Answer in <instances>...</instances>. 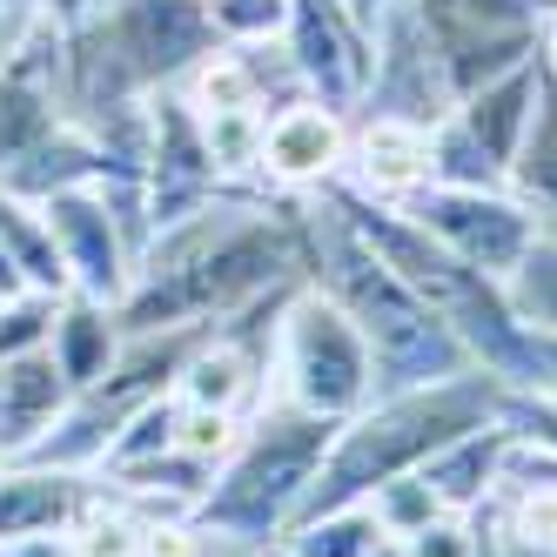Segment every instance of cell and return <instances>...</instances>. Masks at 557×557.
Returning <instances> with one entry per match:
<instances>
[{
	"label": "cell",
	"mask_w": 557,
	"mask_h": 557,
	"mask_svg": "<svg viewBox=\"0 0 557 557\" xmlns=\"http://www.w3.org/2000/svg\"><path fill=\"white\" fill-rule=\"evenodd\" d=\"M302 283V235H296V195L269 188H228L209 209L182 215L175 228H154L135 262V289L122 296V330H182V323H222L275 289Z\"/></svg>",
	"instance_id": "1"
},
{
	"label": "cell",
	"mask_w": 557,
	"mask_h": 557,
	"mask_svg": "<svg viewBox=\"0 0 557 557\" xmlns=\"http://www.w3.org/2000/svg\"><path fill=\"white\" fill-rule=\"evenodd\" d=\"M296 235H302V283L323 289L356 336L370 343L376 363V396L383 389H423V383H450L463 370H476L457 349V336L410 296V283L396 275L356 228L330 188L296 195Z\"/></svg>",
	"instance_id": "2"
},
{
	"label": "cell",
	"mask_w": 557,
	"mask_h": 557,
	"mask_svg": "<svg viewBox=\"0 0 557 557\" xmlns=\"http://www.w3.org/2000/svg\"><path fill=\"white\" fill-rule=\"evenodd\" d=\"M497 389H504L497 376L463 370V376H450V383L370 396L356 417L336 423L330 450H323V463H315V476H309V491H302V504H296L289 524H302V517H323V510H343V504H370L383 484L423 470L436 450L450 444V436L497 423Z\"/></svg>",
	"instance_id": "3"
},
{
	"label": "cell",
	"mask_w": 557,
	"mask_h": 557,
	"mask_svg": "<svg viewBox=\"0 0 557 557\" xmlns=\"http://www.w3.org/2000/svg\"><path fill=\"white\" fill-rule=\"evenodd\" d=\"M330 195H336V209L363 228V243L410 283V296L457 336V349L470 356L476 370L497 376V383H531V389L544 383V336L517 315L510 283H497V275L457 262L450 249H436L404 209L363 202V195H349L343 182H330Z\"/></svg>",
	"instance_id": "4"
},
{
	"label": "cell",
	"mask_w": 557,
	"mask_h": 557,
	"mask_svg": "<svg viewBox=\"0 0 557 557\" xmlns=\"http://www.w3.org/2000/svg\"><path fill=\"white\" fill-rule=\"evenodd\" d=\"M330 436H336L330 417L269 396V404L249 417L235 457L215 470L209 497L195 504V524H202L209 537H228V544L275 550V537L289 531L309 476H315V463H323V450H330Z\"/></svg>",
	"instance_id": "5"
},
{
	"label": "cell",
	"mask_w": 557,
	"mask_h": 557,
	"mask_svg": "<svg viewBox=\"0 0 557 557\" xmlns=\"http://www.w3.org/2000/svg\"><path fill=\"white\" fill-rule=\"evenodd\" d=\"M275 396L330 423L356 417L376 396L370 343L315 283H296L283 315H275Z\"/></svg>",
	"instance_id": "6"
},
{
	"label": "cell",
	"mask_w": 557,
	"mask_h": 557,
	"mask_svg": "<svg viewBox=\"0 0 557 557\" xmlns=\"http://www.w3.org/2000/svg\"><path fill=\"white\" fill-rule=\"evenodd\" d=\"M537 88H544V54L517 61L497 82L457 95V108L430 128V182H444V188H510L517 148H524L531 114H537Z\"/></svg>",
	"instance_id": "7"
},
{
	"label": "cell",
	"mask_w": 557,
	"mask_h": 557,
	"mask_svg": "<svg viewBox=\"0 0 557 557\" xmlns=\"http://www.w3.org/2000/svg\"><path fill=\"white\" fill-rule=\"evenodd\" d=\"M404 215L430 235L436 249H450L457 262L497 275V283H510V275L524 269V256L544 235L537 209L524 202V195H510V188H444V182H430V188H417L404 202Z\"/></svg>",
	"instance_id": "8"
},
{
	"label": "cell",
	"mask_w": 557,
	"mask_h": 557,
	"mask_svg": "<svg viewBox=\"0 0 557 557\" xmlns=\"http://www.w3.org/2000/svg\"><path fill=\"white\" fill-rule=\"evenodd\" d=\"M370 34H376V61H370V88H363L356 122L436 128L457 108V88H450V67H444V54H436L417 0H383V14L370 21Z\"/></svg>",
	"instance_id": "9"
},
{
	"label": "cell",
	"mask_w": 557,
	"mask_h": 557,
	"mask_svg": "<svg viewBox=\"0 0 557 557\" xmlns=\"http://www.w3.org/2000/svg\"><path fill=\"white\" fill-rule=\"evenodd\" d=\"M283 48H289V67H296L302 95L356 122L363 88H370V61H376V34H370V21L349 14L343 0H296Z\"/></svg>",
	"instance_id": "10"
},
{
	"label": "cell",
	"mask_w": 557,
	"mask_h": 557,
	"mask_svg": "<svg viewBox=\"0 0 557 557\" xmlns=\"http://www.w3.org/2000/svg\"><path fill=\"white\" fill-rule=\"evenodd\" d=\"M215 195H228V182L209 162V141L195 108L175 88H154L148 95V162H141V202H148V235L154 228H175L182 215L209 209Z\"/></svg>",
	"instance_id": "11"
},
{
	"label": "cell",
	"mask_w": 557,
	"mask_h": 557,
	"mask_svg": "<svg viewBox=\"0 0 557 557\" xmlns=\"http://www.w3.org/2000/svg\"><path fill=\"white\" fill-rule=\"evenodd\" d=\"M349 162V114L323 108V101H289L262 122V188L269 195H315L343 182Z\"/></svg>",
	"instance_id": "12"
},
{
	"label": "cell",
	"mask_w": 557,
	"mask_h": 557,
	"mask_svg": "<svg viewBox=\"0 0 557 557\" xmlns=\"http://www.w3.org/2000/svg\"><path fill=\"white\" fill-rule=\"evenodd\" d=\"M343 188L363 202L404 209L417 188H430V128L417 122H349Z\"/></svg>",
	"instance_id": "13"
},
{
	"label": "cell",
	"mask_w": 557,
	"mask_h": 557,
	"mask_svg": "<svg viewBox=\"0 0 557 557\" xmlns=\"http://www.w3.org/2000/svg\"><path fill=\"white\" fill-rule=\"evenodd\" d=\"M67 404H74V383L54 370L48 343L0 356V463H21L41 450V436L67 417Z\"/></svg>",
	"instance_id": "14"
},
{
	"label": "cell",
	"mask_w": 557,
	"mask_h": 557,
	"mask_svg": "<svg viewBox=\"0 0 557 557\" xmlns=\"http://www.w3.org/2000/svg\"><path fill=\"white\" fill-rule=\"evenodd\" d=\"M95 476L41 470V463H0V544L21 537H67L74 517L95 504Z\"/></svg>",
	"instance_id": "15"
},
{
	"label": "cell",
	"mask_w": 557,
	"mask_h": 557,
	"mask_svg": "<svg viewBox=\"0 0 557 557\" xmlns=\"http://www.w3.org/2000/svg\"><path fill=\"white\" fill-rule=\"evenodd\" d=\"M504 463H510V430L504 423H484V430H463L450 436L444 450H436L417 476L436 491V504L444 510H491L497 491H504Z\"/></svg>",
	"instance_id": "16"
},
{
	"label": "cell",
	"mask_w": 557,
	"mask_h": 557,
	"mask_svg": "<svg viewBox=\"0 0 557 557\" xmlns=\"http://www.w3.org/2000/svg\"><path fill=\"white\" fill-rule=\"evenodd\" d=\"M122 343H128V330H122V315H114L108 302H88V296H61V302H54L48 356H54V370L74 383V396L95 389V383L114 370Z\"/></svg>",
	"instance_id": "17"
},
{
	"label": "cell",
	"mask_w": 557,
	"mask_h": 557,
	"mask_svg": "<svg viewBox=\"0 0 557 557\" xmlns=\"http://www.w3.org/2000/svg\"><path fill=\"white\" fill-rule=\"evenodd\" d=\"M0 249L14 256V269L27 275L34 296H74L67 289V269H61V249H54V228L41 215V202H27V195L0 188Z\"/></svg>",
	"instance_id": "18"
},
{
	"label": "cell",
	"mask_w": 557,
	"mask_h": 557,
	"mask_svg": "<svg viewBox=\"0 0 557 557\" xmlns=\"http://www.w3.org/2000/svg\"><path fill=\"white\" fill-rule=\"evenodd\" d=\"M383 544V524L370 504H343V510H323V517H302L275 537V557H370Z\"/></svg>",
	"instance_id": "19"
},
{
	"label": "cell",
	"mask_w": 557,
	"mask_h": 557,
	"mask_svg": "<svg viewBox=\"0 0 557 557\" xmlns=\"http://www.w3.org/2000/svg\"><path fill=\"white\" fill-rule=\"evenodd\" d=\"M135 550H141V517L122 497L95 491V504L67 531V557H135Z\"/></svg>",
	"instance_id": "20"
},
{
	"label": "cell",
	"mask_w": 557,
	"mask_h": 557,
	"mask_svg": "<svg viewBox=\"0 0 557 557\" xmlns=\"http://www.w3.org/2000/svg\"><path fill=\"white\" fill-rule=\"evenodd\" d=\"M289 8L296 0H209V27L222 48H262L289 34Z\"/></svg>",
	"instance_id": "21"
},
{
	"label": "cell",
	"mask_w": 557,
	"mask_h": 557,
	"mask_svg": "<svg viewBox=\"0 0 557 557\" xmlns=\"http://www.w3.org/2000/svg\"><path fill=\"white\" fill-rule=\"evenodd\" d=\"M249 417H228V410H202V404H175V450L222 470L235 457V444H243Z\"/></svg>",
	"instance_id": "22"
},
{
	"label": "cell",
	"mask_w": 557,
	"mask_h": 557,
	"mask_svg": "<svg viewBox=\"0 0 557 557\" xmlns=\"http://www.w3.org/2000/svg\"><path fill=\"white\" fill-rule=\"evenodd\" d=\"M510 302H517V315H524L531 330L557 336V235L550 228L537 235V249L524 256V269L510 275Z\"/></svg>",
	"instance_id": "23"
},
{
	"label": "cell",
	"mask_w": 557,
	"mask_h": 557,
	"mask_svg": "<svg viewBox=\"0 0 557 557\" xmlns=\"http://www.w3.org/2000/svg\"><path fill=\"white\" fill-rule=\"evenodd\" d=\"M497 423L510 430V444H524V450H550V457H557V389L504 383V389H497Z\"/></svg>",
	"instance_id": "24"
},
{
	"label": "cell",
	"mask_w": 557,
	"mask_h": 557,
	"mask_svg": "<svg viewBox=\"0 0 557 557\" xmlns=\"http://www.w3.org/2000/svg\"><path fill=\"white\" fill-rule=\"evenodd\" d=\"M162 450H175V396L135 410V417L122 423V436L108 444L101 470H128V463H148V457H162ZM101 470H95V476H101Z\"/></svg>",
	"instance_id": "25"
},
{
	"label": "cell",
	"mask_w": 557,
	"mask_h": 557,
	"mask_svg": "<svg viewBox=\"0 0 557 557\" xmlns=\"http://www.w3.org/2000/svg\"><path fill=\"white\" fill-rule=\"evenodd\" d=\"M370 510H376V524H383V537H417L430 517H444V504H436V491L423 484V476L410 470V476H396V484H383L376 497H370Z\"/></svg>",
	"instance_id": "26"
},
{
	"label": "cell",
	"mask_w": 557,
	"mask_h": 557,
	"mask_svg": "<svg viewBox=\"0 0 557 557\" xmlns=\"http://www.w3.org/2000/svg\"><path fill=\"white\" fill-rule=\"evenodd\" d=\"M54 323V296H21V302H0V356H21V349H41Z\"/></svg>",
	"instance_id": "27"
},
{
	"label": "cell",
	"mask_w": 557,
	"mask_h": 557,
	"mask_svg": "<svg viewBox=\"0 0 557 557\" xmlns=\"http://www.w3.org/2000/svg\"><path fill=\"white\" fill-rule=\"evenodd\" d=\"M34 14H48V0H0V54L21 41V27H27Z\"/></svg>",
	"instance_id": "28"
},
{
	"label": "cell",
	"mask_w": 557,
	"mask_h": 557,
	"mask_svg": "<svg viewBox=\"0 0 557 557\" xmlns=\"http://www.w3.org/2000/svg\"><path fill=\"white\" fill-rule=\"evenodd\" d=\"M0 557H67V537H21V544H0Z\"/></svg>",
	"instance_id": "29"
},
{
	"label": "cell",
	"mask_w": 557,
	"mask_h": 557,
	"mask_svg": "<svg viewBox=\"0 0 557 557\" xmlns=\"http://www.w3.org/2000/svg\"><path fill=\"white\" fill-rule=\"evenodd\" d=\"M21 296H34V289H27V275L14 269V256L0 249V302H21Z\"/></svg>",
	"instance_id": "30"
},
{
	"label": "cell",
	"mask_w": 557,
	"mask_h": 557,
	"mask_svg": "<svg viewBox=\"0 0 557 557\" xmlns=\"http://www.w3.org/2000/svg\"><path fill=\"white\" fill-rule=\"evenodd\" d=\"M209 557H275V550H262V544H228V537H215V550Z\"/></svg>",
	"instance_id": "31"
},
{
	"label": "cell",
	"mask_w": 557,
	"mask_h": 557,
	"mask_svg": "<svg viewBox=\"0 0 557 557\" xmlns=\"http://www.w3.org/2000/svg\"><path fill=\"white\" fill-rule=\"evenodd\" d=\"M544 336V330H537ZM537 389H557V336H544V383Z\"/></svg>",
	"instance_id": "32"
},
{
	"label": "cell",
	"mask_w": 557,
	"mask_h": 557,
	"mask_svg": "<svg viewBox=\"0 0 557 557\" xmlns=\"http://www.w3.org/2000/svg\"><path fill=\"white\" fill-rule=\"evenodd\" d=\"M343 8H349V14H363V21H376V14H383V0H343Z\"/></svg>",
	"instance_id": "33"
},
{
	"label": "cell",
	"mask_w": 557,
	"mask_h": 557,
	"mask_svg": "<svg viewBox=\"0 0 557 557\" xmlns=\"http://www.w3.org/2000/svg\"><path fill=\"white\" fill-rule=\"evenodd\" d=\"M531 14H537V21L550 27V21H557V0H531Z\"/></svg>",
	"instance_id": "34"
},
{
	"label": "cell",
	"mask_w": 557,
	"mask_h": 557,
	"mask_svg": "<svg viewBox=\"0 0 557 557\" xmlns=\"http://www.w3.org/2000/svg\"><path fill=\"white\" fill-rule=\"evenodd\" d=\"M370 557H404V544H396V537H383V544H376Z\"/></svg>",
	"instance_id": "35"
},
{
	"label": "cell",
	"mask_w": 557,
	"mask_h": 557,
	"mask_svg": "<svg viewBox=\"0 0 557 557\" xmlns=\"http://www.w3.org/2000/svg\"><path fill=\"white\" fill-rule=\"evenodd\" d=\"M476 557H497V531H491V537H484V544H476Z\"/></svg>",
	"instance_id": "36"
},
{
	"label": "cell",
	"mask_w": 557,
	"mask_h": 557,
	"mask_svg": "<svg viewBox=\"0 0 557 557\" xmlns=\"http://www.w3.org/2000/svg\"><path fill=\"white\" fill-rule=\"evenodd\" d=\"M202 8H209V0H202Z\"/></svg>",
	"instance_id": "37"
}]
</instances>
